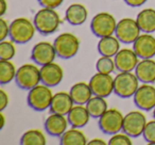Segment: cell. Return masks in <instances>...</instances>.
Listing matches in <instances>:
<instances>
[{
	"mask_svg": "<svg viewBox=\"0 0 155 145\" xmlns=\"http://www.w3.org/2000/svg\"><path fill=\"white\" fill-rule=\"evenodd\" d=\"M34 25L36 30L43 35H49L54 33L61 25V18L54 9L43 8L34 17Z\"/></svg>",
	"mask_w": 155,
	"mask_h": 145,
	"instance_id": "obj_1",
	"label": "cell"
},
{
	"mask_svg": "<svg viewBox=\"0 0 155 145\" xmlns=\"http://www.w3.org/2000/svg\"><path fill=\"white\" fill-rule=\"evenodd\" d=\"M35 31L36 28L34 22L28 18L19 17L14 19L10 25L9 36L16 44H26L34 37Z\"/></svg>",
	"mask_w": 155,
	"mask_h": 145,
	"instance_id": "obj_2",
	"label": "cell"
},
{
	"mask_svg": "<svg viewBox=\"0 0 155 145\" xmlns=\"http://www.w3.org/2000/svg\"><path fill=\"white\" fill-rule=\"evenodd\" d=\"M139 88V79L131 71H120L114 78V93L121 98L134 96Z\"/></svg>",
	"mask_w": 155,
	"mask_h": 145,
	"instance_id": "obj_3",
	"label": "cell"
},
{
	"mask_svg": "<svg viewBox=\"0 0 155 145\" xmlns=\"http://www.w3.org/2000/svg\"><path fill=\"white\" fill-rule=\"evenodd\" d=\"M53 94L50 87L46 85H37L33 89L30 90L28 94L27 102L30 108L35 111H45L50 108Z\"/></svg>",
	"mask_w": 155,
	"mask_h": 145,
	"instance_id": "obj_4",
	"label": "cell"
},
{
	"mask_svg": "<svg viewBox=\"0 0 155 145\" xmlns=\"http://www.w3.org/2000/svg\"><path fill=\"white\" fill-rule=\"evenodd\" d=\"M41 81V68L34 64H24L16 71L15 82L21 90L33 89Z\"/></svg>",
	"mask_w": 155,
	"mask_h": 145,
	"instance_id": "obj_5",
	"label": "cell"
},
{
	"mask_svg": "<svg viewBox=\"0 0 155 145\" xmlns=\"http://www.w3.org/2000/svg\"><path fill=\"white\" fill-rule=\"evenodd\" d=\"M54 48L56 54L62 59H71L78 54L80 48V41L72 33H62L54 40Z\"/></svg>",
	"mask_w": 155,
	"mask_h": 145,
	"instance_id": "obj_6",
	"label": "cell"
},
{
	"mask_svg": "<svg viewBox=\"0 0 155 145\" xmlns=\"http://www.w3.org/2000/svg\"><path fill=\"white\" fill-rule=\"evenodd\" d=\"M117 22L115 17L110 13L101 12L94 16L91 22V29L94 35L97 37H104L113 35L116 31Z\"/></svg>",
	"mask_w": 155,
	"mask_h": 145,
	"instance_id": "obj_7",
	"label": "cell"
},
{
	"mask_svg": "<svg viewBox=\"0 0 155 145\" xmlns=\"http://www.w3.org/2000/svg\"><path fill=\"white\" fill-rule=\"evenodd\" d=\"M124 116L117 109H107L106 112L99 117V127L104 133L115 134L123 129Z\"/></svg>",
	"mask_w": 155,
	"mask_h": 145,
	"instance_id": "obj_8",
	"label": "cell"
},
{
	"mask_svg": "<svg viewBox=\"0 0 155 145\" xmlns=\"http://www.w3.org/2000/svg\"><path fill=\"white\" fill-rule=\"evenodd\" d=\"M140 27L138 26L137 20L133 18H122L117 22L116 36L121 43L133 44L140 35Z\"/></svg>",
	"mask_w": 155,
	"mask_h": 145,
	"instance_id": "obj_9",
	"label": "cell"
},
{
	"mask_svg": "<svg viewBox=\"0 0 155 145\" xmlns=\"http://www.w3.org/2000/svg\"><path fill=\"white\" fill-rule=\"evenodd\" d=\"M147 123L148 122L143 113L140 111H131L124 116L122 131L131 138H137L143 133Z\"/></svg>",
	"mask_w": 155,
	"mask_h": 145,
	"instance_id": "obj_10",
	"label": "cell"
},
{
	"mask_svg": "<svg viewBox=\"0 0 155 145\" xmlns=\"http://www.w3.org/2000/svg\"><path fill=\"white\" fill-rule=\"evenodd\" d=\"M89 85L94 95L105 98L114 92V78L110 74H102L98 71L91 78Z\"/></svg>",
	"mask_w": 155,
	"mask_h": 145,
	"instance_id": "obj_11",
	"label": "cell"
},
{
	"mask_svg": "<svg viewBox=\"0 0 155 145\" xmlns=\"http://www.w3.org/2000/svg\"><path fill=\"white\" fill-rule=\"evenodd\" d=\"M134 102L137 108L150 111L155 108V88L151 83H143L134 94Z\"/></svg>",
	"mask_w": 155,
	"mask_h": 145,
	"instance_id": "obj_12",
	"label": "cell"
},
{
	"mask_svg": "<svg viewBox=\"0 0 155 145\" xmlns=\"http://www.w3.org/2000/svg\"><path fill=\"white\" fill-rule=\"evenodd\" d=\"M58 56L54 45L49 42H39L33 47L31 52V59L38 65H46L54 61Z\"/></svg>",
	"mask_w": 155,
	"mask_h": 145,
	"instance_id": "obj_13",
	"label": "cell"
},
{
	"mask_svg": "<svg viewBox=\"0 0 155 145\" xmlns=\"http://www.w3.org/2000/svg\"><path fill=\"white\" fill-rule=\"evenodd\" d=\"M138 58L139 57L134 49H129V48L120 49L114 59L116 69H118L119 71H133L139 63Z\"/></svg>",
	"mask_w": 155,
	"mask_h": 145,
	"instance_id": "obj_14",
	"label": "cell"
},
{
	"mask_svg": "<svg viewBox=\"0 0 155 145\" xmlns=\"http://www.w3.org/2000/svg\"><path fill=\"white\" fill-rule=\"evenodd\" d=\"M133 49L140 59H151L155 56V37L150 33L140 34L133 43Z\"/></svg>",
	"mask_w": 155,
	"mask_h": 145,
	"instance_id": "obj_15",
	"label": "cell"
},
{
	"mask_svg": "<svg viewBox=\"0 0 155 145\" xmlns=\"http://www.w3.org/2000/svg\"><path fill=\"white\" fill-rule=\"evenodd\" d=\"M64 77V71L63 68L56 63H48L43 65L41 68V82L44 85H48L50 88L56 87L60 85Z\"/></svg>",
	"mask_w": 155,
	"mask_h": 145,
	"instance_id": "obj_16",
	"label": "cell"
},
{
	"mask_svg": "<svg viewBox=\"0 0 155 145\" xmlns=\"http://www.w3.org/2000/svg\"><path fill=\"white\" fill-rule=\"evenodd\" d=\"M74 102L72 100L70 93L67 92H58L54 94L50 105V112L58 113V114L68 115L70 110L73 108Z\"/></svg>",
	"mask_w": 155,
	"mask_h": 145,
	"instance_id": "obj_17",
	"label": "cell"
},
{
	"mask_svg": "<svg viewBox=\"0 0 155 145\" xmlns=\"http://www.w3.org/2000/svg\"><path fill=\"white\" fill-rule=\"evenodd\" d=\"M69 122L63 114L51 113L45 122V129L50 136H61L67 130Z\"/></svg>",
	"mask_w": 155,
	"mask_h": 145,
	"instance_id": "obj_18",
	"label": "cell"
},
{
	"mask_svg": "<svg viewBox=\"0 0 155 145\" xmlns=\"http://www.w3.org/2000/svg\"><path fill=\"white\" fill-rule=\"evenodd\" d=\"M135 74L139 81L143 83L155 82V61L152 59H142L135 68Z\"/></svg>",
	"mask_w": 155,
	"mask_h": 145,
	"instance_id": "obj_19",
	"label": "cell"
},
{
	"mask_svg": "<svg viewBox=\"0 0 155 145\" xmlns=\"http://www.w3.org/2000/svg\"><path fill=\"white\" fill-rule=\"evenodd\" d=\"M91 117V116L87 110L86 106L77 105V106H73V108L68 113L67 119H68L69 125L72 128H81L87 125Z\"/></svg>",
	"mask_w": 155,
	"mask_h": 145,
	"instance_id": "obj_20",
	"label": "cell"
},
{
	"mask_svg": "<svg viewBox=\"0 0 155 145\" xmlns=\"http://www.w3.org/2000/svg\"><path fill=\"white\" fill-rule=\"evenodd\" d=\"M88 16L86 8L80 3H72L66 10L65 17L66 20L72 26H80L85 22Z\"/></svg>",
	"mask_w": 155,
	"mask_h": 145,
	"instance_id": "obj_21",
	"label": "cell"
},
{
	"mask_svg": "<svg viewBox=\"0 0 155 145\" xmlns=\"http://www.w3.org/2000/svg\"><path fill=\"white\" fill-rule=\"evenodd\" d=\"M69 93L75 105H86L94 95L89 83L85 82H78L73 85Z\"/></svg>",
	"mask_w": 155,
	"mask_h": 145,
	"instance_id": "obj_22",
	"label": "cell"
},
{
	"mask_svg": "<svg viewBox=\"0 0 155 145\" xmlns=\"http://www.w3.org/2000/svg\"><path fill=\"white\" fill-rule=\"evenodd\" d=\"M120 50V41L113 35L101 37L98 43V51L101 56L115 57Z\"/></svg>",
	"mask_w": 155,
	"mask_h": 145,
	"instance_id": "obj_23",
	"label": "cell"
},
{
	"mask_svg": "<svg viewBox=\"0 0 155 145\" xmlns=\"http://www.w3.org/2000/svg\"><path fill=\"white\" fill-rule=\"evenodd\" d=\"M138 26L141 31L146 33H152L155 31V10L144 9L137 15L136 18Z\"/></svg>",
	"mask_w": 155,
	"mask_h": 145,
	"instance_id": "obj_24",
	"label": "cell"
},
{
	"mask_svg": "<svg viewBox=\"0 0 155 145\" xmlns=\"http://www.w3.org/2000/svg\"><path fill=\"white\" fill-rule=\"evenodd\" d=\"M60 143L62 145H85L87 144V139L85 134L78 128L66 130L61 136Z\"/></svg>",
	"mask_w": 155,
	"mask_h": 145,
	"instance_id": "obj_25",
	"label": "cell"
},
{
	"mask_svg": "<svg viewBox=\"0 0 155 145\" xmlns=\"http://www.w3.org/2000/svg\"><path fill=\"white\" fill-rule=\"evenodd\" d=\"M86 108L91 117L99 119L107 110V102L104 97L94 95L86 104Z\"/></svg>",
	"mask_w": 155,
	"mask_h": 145,
	"instance_id": "obj_26",
	"label": "cell"
},
{
	"mask_svg": "<svg viewBox=\"0 0 155 145\" xmlns=\"http://www.w3.org/2000/svg\"><path fill=\"white\" fill-rule=\"evenodd\" d=\"M16 68L10 60H0V83H10L16 76Z\"/></svg>",
	"mask_w": 155,
	"mask_h": 145,
	"instance_id": "obj_27",
	"label": "cell"
},
{
	"mask_svg": "<svg viewBox=\"0 0 155 145\" xmlns=\"http://www.w3.org/2000/svg\"><path fill=\"white\" fill-rule=\"evenodd\" d=\"M21 145H45L46 138L44 133L39 130L31 129L26 131L20 138Z\"/></svg>",
	"mask_w": 155,
	"mask_h": 145,
	"instance_id": "obj_28",
	"label": "cell"
},
{
	"mask_svg": "<svg viewBox=\"0 0 155 145\" xmlns=\"http://www.w3.org/2000/svg\"><path fill=\"white\" fill-rule=\"evenodd\" d=\"M96 68L102 74H112L116 68L115 60H113L112 57L102 56L96 63Z\"/></svg>",
	"mask_w": 155,
	"mask_h": 145,
	"instance_id": "obj_29",
	"label": "cell"
},
{
	"mask_svg": "<svg viewBox=\"0 0 155 145\" xmlns=\"http://www.w3.org/2000/svg\"><path fill=\"white\" fill-rule=\"evenodd\" d=\"M16 54V48L14 42L1 41L0 42V60H11Z\"/></svg>",
	"mask_w": 155,
	"mask_h": 145,
	"instance_id": "obj_30",
	"label": "cell"
},
{
	"mask_svg": "<svg viewBox=\"0 0 155 145\" xmlns=\"http://www.w3.org/2000/svg\"><path fill=\"white\" fill-rule=\"evenodd\" d=\"M108 144L110 145H131L132 141H131V136L129 134L124 133H115L112 134L110 141H108Z\"/></svg>",
	"mask_w": 155,
	"mask_h": 145,
	"instance_id": "obj_31",
	"label": "cell"
},
{
	"mask_svg": "<svg viewBox=\"0 0 155 145\" xmlns=\"http://www.w3.org/2000/svg\"><path fill=\"white\" fill-rule=\"evenodd\" d=\"M142 136L149 144L155 145V119L147 123Z\"/></svg>",
	"mask_w": 155,
	"mask_h": 145,
	"instance_id": "obj_32",
	"label": "cell"
},
{
	"mask_svg": "<svg viewBox=\"0 0 155 145\" xmlns=\"http://www.w3.org/2000/svg\"><path fill=\"white\" fill-rule=\"evenodd\" d=\"M38 3L43 8H49V9H55L60 7L64 0H37Z\"/></svg>",
	"mask_w": 155,
	"mask_h": 145,
	"instance_id": "obj_33",
	"label": "cell"
},
{
	"mask_svg": "<svg viewBox=\"0 0 155 145\" xmlns=\"http://www.w3.org/2000/svg\"><path fill=\"white\" fill-rule=\"evenodd\" d=\"M10 34V26L3 18H0V41H5Z\"/></svg>",
	"mask_w": 155,
	"mask_h": 145,
	"instance_id": "obj_34",
	"label": "cell"
},
{
	"mask_svg": "<svg viewBox=\"0 0 155 145\" xmlns=\"http://www.w3.org/2000/svg\"><path fill=\"white\" fill-rule=\"evenodd\" d=\"M9 105V96L3 90H0V111H3Z\"/></svg>",
	"mask_w": 155,
	"mask_h": 145,
	"instance_id": "obj_35",
	"label": "cell"
},
{
	"mask_svg": "<svg viewBox=\"0 0 155 145\" xmlns=\"http://www.w3.org/2000/svg\"><path fill=\"white\" fill-rule=\"evenodd\" d=\"M124 2L127 3V5H130V7H140V5H142L143 3L147 2V0H124Z\"/></svg>",
	"mask_w": 155,
	"mask_h": 145,
	"instance_id": "obj_36",
	"label": "cell"
},
{
	"mask_svg": "<svg viewBox=\"0 0 155 145\" xmlns=\"http://www.w3.org/2000/svg\"><path fill=\"white\" fill-rule=\"evenodd\" d=\"M0 7H1V9H0V15L2 16L7 12V1L5 0H0Z\"/></svg>",
	"mask_w": 155,
	"mask_h": 145,
	"instance_id": "obj_37",
	"label": "cell"
},
{
	"mask_svg": "<svg viewBox=\"0 0 155 145\" xmlns=\"http://www.w3.org/2000/svg\"><path fill=\"white\" fill-rule=\"evenodd\" d=\"M87 144H89V145H95V144H99V145H105L106 143L104 142L102 139H94V140H91V141H89Z\"/></svg>",
	"mask_w": 155,
	"mask_h": 145,
	"instance_id": "obj_38",
	"label": "cell"
},
{
	"mask_svg": "<svg viewBox=\"0 0 155 145\" xmlns=\"http://www.w3.org/2000/svg\"><path fill=\"white\" fill-rule=\"evenodd\" d=\"M0 117H1V126H0V128H1V129H2V128L5 127V115H3L2 113H0Z\"/></svg>",
	"mask_w": 155,
	"mask_h": 145,
	"instance_id": "obj_39",
	"label": "cell"
},
{
	"mask_svg": "<svg viewBox=\"0 0 155 145\" xmlns=\"http://www.w3.org/2000/svg\"><path fill=\"white\" fill-rule=\"evenodd\" d=\"M153 116H154V119H155V108H154V111H153Z\"/></svg>",
	"mask_w": 155,
	"mask_h": 145,
	"instance_id": "obj_40",
	"label": "cell"
}]
</instances>
